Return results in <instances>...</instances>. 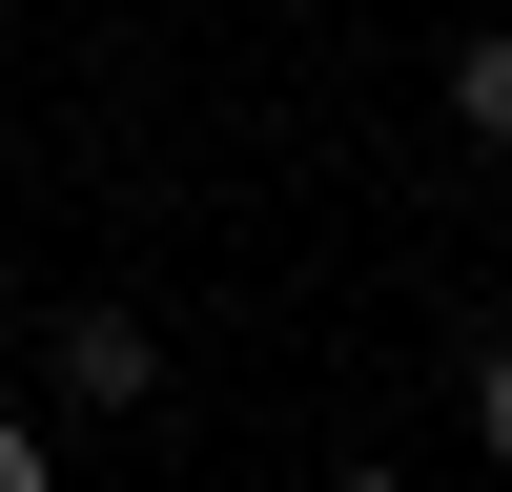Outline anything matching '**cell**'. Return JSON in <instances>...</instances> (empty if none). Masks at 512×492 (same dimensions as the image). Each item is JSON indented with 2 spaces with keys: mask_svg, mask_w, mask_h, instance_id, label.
<instances>
[{
  "mask_svg": "<svg viewBox=\"0 0 512 492\" xmlns=\"http://www.w3.org/2000/svg\"><path fill=\"white\" fill-rule=\"evenodd\" d=\"M451 123H472V144H512V21L451 41Z\"/></svg>",
  "mask_w": 512,
  "mask_h": 492,
  "instance_id": "2",
  "label": "cell"
},
{
  "mask_svg": "<svg viewBox=\"0 0 512 492\" xmlns=\"http://www.w3.org/2000/svg\"><path fill=\"white\" fill-rule=\"evenodd\" d=\"M0 492H41V431H21V410H0Z\"/></svg>",
  "mask_w": 512,
  "mask_h": 492,
  "instance_id": "4",
  "label": "cell"
},
{
  "mask_svg": "<svg viewBox=\"0 0 512 492\" xmlns=\"http://www.w3.org/2000/svg\"><path fill=\"white\" fill-rule=\"evenodd\" d=\"M62 390H82V410H144V390H164V349H144L123 308H82V328H62Z\"/></svg>",
  "mask_w": 512,
  "mask_h": 492,
  "instance_id": "1",
  "label": "cell"
},
{
  "mask_svg": "<svg viewBox=\"0 0 512 492\" xmlns=\"http://www.w3.org/2000/svg\"><path fill=\"white\" fill-rule=\"evenodd\" d=\"M472 431H492V472H512V328L472 349Z\"/></svg>",
  "mask_w": 512,
  "mask_h": 492,
  "instance_id": "3",
  "label": "cell"
},
{
  "mask_svg": "<svg viewBox=\"0 0 512 492\" xmlns=\"http://www.w3.org/2000/svg\"><path fill=\"white\" fill-rule=\"evenodd\" d=\"M328 492H410V472H328Z\"/></svg>",
  "mask_w": 512,
  "mask_h": 492,
  "instance_id": "5",
  "label": "cell"
}]
</instances>
